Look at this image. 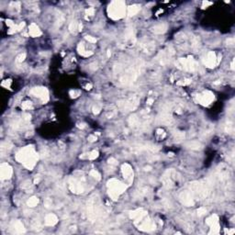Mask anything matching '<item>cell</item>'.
<instances>
[{
  "label": "cell",
  "instance_id": "15",
  "mask_svg": "<svg viewBox=\"0 0 235 235\" xmlns=\"http://www.w3.org/2000/svg\"><path fill=\"white\" fill-rule=\"evenodd\" d=\"M58 222V219L54 214H48L45 217V223L49 226H53Z\"/></svg>",
  "mask_w": 235,
  "mask_h": 235
},
{
  "label": "cell",
  "instance_id": "19",
  "mask_svg": "<svg viewBox=\"0 0 235 235\" xmlns=\"http://www.w3.org/2000/svg\"><path fill=\"white\" fill-rule=\"evenodd\" d=\"M166 29V25L165 24H159V25H156L155 27H153V31L154 33H157V34H161V33H164Z\"/></svg>",
  "mask_w": 235,
  "mask_h": 235
},
{
  "label": "cell",
  "instance_id": "34",
  "mask_svg": "<svg viewBox=\"0 0 235 235\" xmlns=\"http://www.w3.org/2000/svg\"><path fill=\"white\" fill-rule=\"evenodd\" d=\"M227 43L229 44V45H232V44L234 43V40H233V39H229V40H227Z\"/></svg>",
  "mask_w": 235,
  "mask_h": 235
},
{
  "label": "cell",
  "instance_id": "25",
  "mask_svg": "<svg viewBox=\"0 0 235 235\" xmlns=\"http://www.w3.org/2000/svg\"><path fill=\"white\" fill-rule=\"evenodd\" d=\"M31 106H32L31 102H28V101L22 103V105H21V107H22L23 109H31Z\"/></svg>",
  "mask_w": 235,
  "mask_h": 235
},
{
  "label": "cell",
  "instance_id": "6",
  "mask_svg": "<svg viewBox=\"0 0 235 235\" xmlns=\"http://www.w3.org/2000/svg\"><path fill=\"white\" fill-rule=\"evenodd\" d=\"M197 100L199 104L203 106H208L214 100V94L210 91H204L197 96Z\"/></svg>",
  "mask_w": 235,
  "mask_h": 235
},
{
  "label": "cell",
  "instance_id": "12",
  "mask_svg": "<svg viewBox=\"0 0 235 235\" xmlns=\"http://www.w3.org/2000/svg\"><path fill=\"white\" fill-rule=\"evenodd\" d=\"M218 60H217V57H216V54L214 52H210L207 56H206L205 60H204V64L207 65L208 67H215L218 64Z\"/></svg>",
  "mask_w": 235,
  "mask_h": 235
},
{
  "label": "cell",
  "instance_id": "17",
  "mask_svg": "<svg viewBox=\"0 0 235 235\" xmlns=\"http://www.w3.org/2000/svg\"><path fill=\"white\" fill-rule=\"evenodd\" d=\"M139 10H140V6H138V5L129 6L127 9V14L129 17H132V16H134L135 14H137Z\"/></svg>",
  "mask_w": 235,
  "mask_h": 235
},
{
  "label": "cell",
  "instance_id": "7",
  "mask_svg": "<svg viewBox=\"0 0 235 235\" xmlns=\"http://www.w3.org/2000/svg\"><path fill=\"white\" fill-rule=\"evenodd\" d=\"M175 181H176V173L174 170L171 169L165 173V174L163 176V182L165 186H167V187L174 186Z\"/></svg>",
  "mask_w": 235,
  "mask_h": 235
},
{
  "label": "cell",
  "instance_id": "28",
  "mask_svg": "<svg viewBox=\"0 0 235 235\" xmlns=\"http://www.w3.org/2000/svg\"><path fill=\"white\" fill-rule=\"evenodd\" d=\"M25 57H26V54H25V53H21V54H19V55L17 57V61H18L19 63H21V62L24 61Z\"/></svg>",
  "mask_w": 235,
  "mask_h": 235
},
{
  "label": "cell",
  "instance_id": "18",
  "mask_svg": "<svg viewBox=\"0 0 235 235\" xmlns=\"http://www.w3.org/2000/svg\"><path fill=\"white\" fill-rule=\"evenodd\" d=\"M13 228L15 230V232H17V233H23V232H25V228H24L23 224L19 222V220L15 222V223L13 225Z\"/></svg>",
  "mask_w": 235,
  "mask_h": 235
},
{
  "label": "cell",
  "instance_id": "32",
  "mask_svg": "<svg viewBox=\"0 0 235 235\" xmlns=\"http://www.w3.org/2000/svg\"><path fill=\"white\" fill-rule=\"evenodd\" d=\"M96 140H97V137L95 135H91V136L88 137V141H94Z\"/></svg>",
  "mask_w": 235,
  "mask_h": 235
},
{
  "label": "cell",
  "instance_id": "31",
  "mask_svg": "<svg viewBox=\"0 0 235 235\" xmlns=\"http://www.w3.org/2000/svg\"><path fill=\"white\" fill-rule=\"evenodd\" d=\"M109 165H117V161H116V159H114V158H110L109 160Z\"/></svg>",
  "mask_w": 235,
  "mask_h": 235
},
{
  "label": "cell",
  "instance_id": "5",
  "mask_svg": "<svg viewBox=\"0 0 235 235\" xmlns=\"http://www.w3.org/2000/svg\"><path fill=\"white\" fill-rule=\"evenodd\" d=\"M177 67L184 69L186 71L194 72L197 69V64L193 58H182L177 62Z\"/></svg>",
  "mask_w": 235,
  "mask_h": 235
},
{
  "label": "cell",
  "instance_id": "11",
  "mask_svg": "<svg viewBox=\"0 0 235 235\" xmlns=\"http://www.w3.org/2000/svg\"><path fill=\"white\" fill-rule=\"evenodd\" d=\"M12 167L7 163H4L0 166V175H1L2 180L9 179L12 175Z\"/></svg>",
  "mask_w": 235,
  "mask_h": 235
},
{
  "label": "cell",
  "instance_id": "26",
  "mask_svg": "<svg viewBox=\"0 0 235 235\" xmlns=\"http://www.w3.org/2000/svg\"><path fill=\"white\" fill-rule=\"evenodd\" d=\"M69 29H70L72 32L76 31V29H77V24H76V22H72V23L70 24V26H69Z\"/></svg>",
  "mask_w": 235,
  "mask_h": 235
},
{
  "label": "cell",
  "instance_id": "29",
  "mask_svg": "<svg viewBox=\"0 0 235 235\" xmlns=\"http://www.w3.org/2000/svg\"><path fill=\"white\" fill-rule=\"evenodd\" d=\"M206 212H207V210H206L205 208H199V209L198 210V216H202V215H204Z\"/></svg>",
  "mask_w": 235,
  "mask_h": 235
},
{
  "label": "cell",
  "instance_id": "3",
  "mask_svg": "<svg viewBox=\"0 0 235 235\" xmlns=\"http://www.w3.org/2000/svg\"><path fill=\"white\" fill-rule=\"evenodd\" d=\"M109 15L113 19H120L126 14V7L122 1H114L109 7Z\"/></svg>",
  "mask_w": 235,
  "mask_h": 235
},
{
  "label": "cell",
  "instance_id": "4",
  "mask_svg": "<svg viewBox=\"0 0 235 235\" xmlns=\"http://www.w3.org/2000/svg\"><path fill=\"white\" fill-rule=\"evenodd\" d=\"M138 102H139V98L138 97H131L122 102H119V106L120 108L124 110V111H130L133 110L137 108L138 106Z\"/></svg>",
  "mask_w": 235,
  "mask_h": 235
},
{
  "label": "cell",
  "instance_id": "30",
  "mask_svg": "<svg viewBox=\"0 0 235 235\" xmlns=\"http://www.w3.org/2000/svg\"><path fill=\"white\" fill-rule=\"evenodd\" d=\"M85 40H88L89 42H91V43H96V42H97V39H96V38H93V37H91V36H86V37H85Z\"/></svg>",
  "mask_w": 235,
  "mask_h": 235
},
{
  "label": "cell",
  "instance_id": "24",
  "mask_svg": "<svg viewBox=\"0 0 235 235\" xmlns=\"http://www.w3.org/2000/svg\"><path fill=\"white\" fill-rule=\"evenodd\" d=\"M90 175L93 176V177L96 178L97 180H100V178H101L99 173H98L97 171H96V170H92V171L90 172Z\"/></svg>",
  "mask_w": 235,
  "mask_h": 235
},
{
  "label": "cell",
  "instance_id": "33",
  "mask_svg": "<svg viewBox=\"0 0 235 235\" xmlns=\"http://www.w3.org/2000/svg\"><path fill=\"white\" fill-rule=\"evenodd\" d=\"M93 112H94L95 114H98V113L100 112V109H98V108H97V107H94V108H93Z\"/></svg>",
  "mask_w": 235,
  "mask_h": 235
},
{
  "label": "cell",
  "instance_id": "14",
  "mask_svg": "<svg viewBox=\"0 0 235 235\" xmlns=\"http://www.w3.org/2000/svg\"><path fill=\"white\" fill-rule=\"evenodd\" d=\"M28 33H29V35L32 36V37H39V36L41 35L40 29L39 28V27L35 23H32V24H31V26H29Z\"/></svg>",
  "mask_w": 235,
  "mask_h": 235
},
{
  "label": "cell",
  "instance_id": "21",
  "mask_svg": "<svg viewBox=\"0 0 235 235\" xmlns=\"http://www.w3.org/2000/svg\"><path fill=\"white\" fill-rule=\"evenodd\" d=\"M39 203V199L35 197L31 198H29L28 201V207H35V206H37V204Z\"/></svg>",
  "mask_w": 235,
  "mask_h": 235
},
{
  "label": "cell",
  "instance_id": "23",
  "mask_svg": "<svg viewBox=\"0 0 235 235\" xmlns=\"http://www.w3.org/2000/svg\"><path fill=\"white\" fill-rule=\"evenodd\" d=\"M97 156H98V152H97V151H93V152H91V153H88L87 158L90 159V160H94V159H96Z\"/></svg>",
  "mask_w": 235,
  "mask_h": 235
},
{
  "label": "cell",
  "instance_id": "16",
  "mask_svg": "<svg viewBox=\"0 0 235 235\" xmlns=\"http://www.w3.org/2000/svg\"><path fill=\"white\" fill-rule=\"evenodd\" d=\"M206 223L208 225H210V227H213L215 225H218L219 224V217L217 215H212L210 216V218L207 219L206 220Z\"/></svg>",
  "mask_w": 235,
  "mask_h": 235
},
{
  "label": "cell",
  "instance_id": "20",
  "mask_svg": "<svg viewBox=\"0 0 235 235\" xmlns=\"http://www.w3.org/2000/svg\"><path fill=\"white\" fill-rule=\"evenodd\" d=\"M140 122V120L137 116H131L129 119V123L130 124V126H137Z\"/></svg>",
  "mask_w": 235,
  "mask_h": 235
},
{
  "label": "cell",
  "instance_id": "10",
  "mask_svg": "<svg viewBox=\"0 0 235 235\" xmlns=\"http://www.w3.org/2000/svg\"><path fill=\"white\" fill-rule=\"evenodd\" d=\"M179 198H180V201L184 205L188 206V207H190V206H194V204H195V198H193L192 194L189 192V190L182 192L179 196Z\"/></svg>",
  "mask_w": 235,
  "mask_h": 235
},
{
  "label": "cell",
  "instance_id": "9",
  "mask_svg": "<svg viewBox=\"0 0 235 235\" xmlns=\"http://www.w3.org/2000/svg\"><path fill=\"white\" fill-rule=\"evenodd\" d=\"M69 187L72 192L76 194H81L85 191L84 186L81 181L77 180L76 178H71L69 181Z\"/></svg>",
  "mask_w": 235,
  "mask_h": 235
},
{
  "label": "cell",
  "instance_id": "1",
  "mask_svg": "<svg viewBox=\"0 0 235 235\" xmlns=\"http://www.w3.org/2000/svg\"><path fill=\"white\" fill-rule=\"evenodd\" d=\"M16 160L22 163L28 170H32L38 161V154L35 153L33 146H27L16 154Z\"/></svg>",
  "mask_w": 235,
  "mask_h": 235
},
{
  "label": "cell",
  "instance_id": "27",
  "mask_svg": "<svg viewBox=\"0 0 235 235\" xmlns=\"http://www.w3.org/2000/svg\"><path fill=\"white\" fill-rule=\"evenodd\" d=\"M85 14L87 15V16H93V15L95 14V9L93 7H89L88 9L85 10Z\"/></svg>",
  "mask_w": 235,
  "mask_h": 235
},
{
  "label": "cell",
  "instance_id": "8",
  "mask_svg": "<svg viewBox=\"0 0 235 235\" xmlns=\"http://www.w3.org/2000/svg\"><path fill=\"white\" fill-rule=\"evenodd\" d=\"M31 94L40 98L43 102H47L49 99V92L45 87H34L31 90Z\"/></svg>",
  "mask_w": 235,
  "mask_h": 235
},
{
  "label": "cell",
  "instance_id": "22",
  "mask_svg": "<svg viewBox=\"0 0 235 235\" xmlns=\"http://www.w3.org/2000/svg\"><path fill=\"white\" fill-rule=\"evenodd\" d=\"M187 146L189 147V148H191V149H196V150L199 149L200 147H201L200 143L198 142V141H191V142H189V143L187 144Z\"/></svg>",
  "mask_w": 235,
  "mask_h": 235
},
{
  "label": "cell",
  "instance_id": "35",
  "mask_svg": "<svg viewBox=\"0 0 235 235\" xmlns=\"http://www.w3.org/2000/svg\"><path fill=\"white\" fill-rule=\"evenodd\" d=\"M147 102H148V104H150V105H151V104H152V102H153V99H149V100L147 101Z\"/></svg>",
  "mask_w": 235,
  "mask_h": 235
},
{
  "label": "cell",
  "instance_id": "2",
  "mask_svg": "<svg viewBox=\"0 0 235 235\" xmlns=\"http://www.w3.org/2000/svg\"><path fill=\"white\" fill-rule=\"evenodd\" d=\"M108 188L109 197L113 200H117L120 195H121L126 190V186L117 179H110L108 182Z\"/></svg>",
  "mask_w": 235,
  "mask_h": 235
},
{
  "label": "cell",
  "instance_id": "13",
  "mask_svg": "<svg viewBox=\"0 0 235 235\" xmlns=\"http://www.w3.org/2000/svg\"><path fill=\"white\" fill-rule=\"evenodd\" d=\"M121 171H122V174L124 176V178L129 183H130L133 180V171H132V168L129 165L124 164L121 167Z\"/></svg>",
  "mask_w": 235,
  "mask_h": 235
}]
</instances>
